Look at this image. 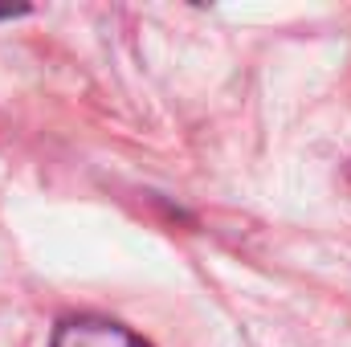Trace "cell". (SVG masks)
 <instances>
[{"instance_id":"1","label":"cell","mask_w":351,"mask_h":347,"mask_svg":"<svg viewBox=\"0 0 351 347\" xmlns=\"http://www.w3.org/2000/svg\"><path fill=\"white\" fill-rule=\"evenodd\" d=\"M49 347H152L143 344L135 331H127L123 323L110 319H94V315H78V319H62L53 327Z\"/></svg>"}]
</instances>
